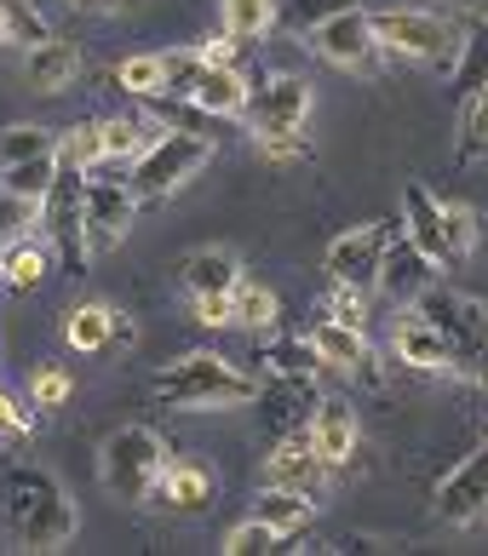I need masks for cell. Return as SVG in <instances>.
Segmentation results:
<instances>
[{"label": "cell", "mask_w": 488, "mask_h": 556, "mask_svg": "<svg viewBox=\"0 0 488 556\" xmlns=\"http://www.w3.org/2000/svg\"><path fill=\"white\" fill-rule=\"evenodd\" d=\"M0 522L24 551H64L75 540V500L47 465L0 470Z\"/></svg>", "instance_id": "1"}, {"label": "cell", "mask_w": 488, "mask_h": 556, "mask_svg": "<svg viewBox=\"0 0 488 556\" xmlns=\"http://www.w3.org/2000/svg\"><path fill=\"white\" fill-rule=\"evenodd\" d=\"M150 390L173 414H225V407L259 402V379H248L236 362L213 356V350H185L178 362L161 367Z\"/></svg>", "instance_id": "2"}, {"label": "cell", "mask_w": 488, "mask_h": 556, "mask_svg": "<svg viewBox=\"0 0 488 556\" xmlns=\"http://www.w3.org/2000/svg\"><path fill=\"white\" fill-rule=\"evenodd\" d=\"M414 311L442 333V344H449V356H454V374L488 384V304L472 299V293H454V287H437L431 281L420 293Z\"/></svg>", "instance_id": "3"}, {"label": "cell", "mask_w": 488, "mask_h": 556, "mask_svg": "<svg viewBox=\"0 0 488 556\" xmlns=\"http://www.w3.org/2000/svg\"><path fill=\"white\" fill-rule=\"evenodd\" d=\"M161 470H167V447H161L150 425H121L98 447V477L121 505H150Z\"/></svg>", "instance_id": "4"}, {"label": "cell", "mask_w": 488, "mask_h": 556, "mask_svg": "<svg viewBox=\"0 0 488 556\" xmlns=\"http://www.w3.org/2000/svg\"><path fill=\"white\" fill-rule=\"evenodd\" d=\"M368 17H374L379 52L414 58V64H454L460 35L449 29V17L420 12V7H391V12H368Z\"/></svg>", "instance_id": "5"}, {"label": "cell", "mask_w": 488, "mask_h": 556, "mask_svg": "<svg viewBox=\"0 0 488 556\" xmlns=\"http://www.w3.org/2000/svg\"><path fill=\"white\" fill-rule=\"evenodd\" d=\"M208 161H213V138H201V132H155V143L133 161V190L161 201V195H173L185 178H196Z\"/></svg>", "instance_id": "6"}, {"label": "cell", "mask_w": 488, "mask_h": 556, "mask_svg": "<svg viewBox=\"0 0 488 556\" xmlns=\"http://www.w3.org/2000/svg\"><path fill=\"white\" fill-rule=\"evenodd\" d=\"M80 207H87V173L80 167H58L52 190L40 195V236L52 241V253L70 264V270H87V224H80Z\"/></svg>", "instance_id": "7"}, {"label": "cell", "mask_w": 488, "mask_h": 556, "mask_svg": "<svg viewBox=\"0 0 488 556\" xmlns=\"http://www.w3.org/2000/svg\"><path fill=\"white\" fill-rule=\"evenodd\" d=\"M391 224H351L345 236L328 241V253H322V270L334 276V287H356V293H368V287H379V264L385 253H391Z\"/></svg>", "instance_id": "8"}, {"label": "cell", "mask_w": 488, "mask_h": 556, "mask_svg": "<svg viewBox=\"0 0 488 556\" xmlns=\"http://www.w3.org/2000/svg\"><path fill=\"white\" fill-rule=\"evenodd\" d=\"M311 121V80L304 75H264L248 98V132L253 138H293Z\"/></svg>", "instance_id": "9"}, {"label": "cell", "mask_w": 488, "mask_h": 556, "mask_svg": "<svg viewBox=\"0 0 488 556\" xmlns=\"http://www.w3.org/2000/svg\"><path fill=\"white\" fill-rule=\"evenodd\" d=\"M138 218V190L133 178H87V207H80V224H87V253H115L127 241Z\"/></svg>", "instance_id": "10"}, {"label": "cell", "mask_w": 488, "mask_h": 556, "mask_svg": "<svg viewBox=\"0 0 488 556\" xmlns=\"http://www.w3.org/2000/svg\"><path fill=\"white\" fill-rule=\"evenodd\" d=\"M431 510H437L442 528H477V522L488 517V442L472 447V453H465V459L449 470V477L437 482Z\"/></svg>", "instance_id": "11"}, {"label": "cell", "mask_w": 488, "mask_h": 556, "mask_svg": "<svg viewBox=\"0 0 488 556\" xmlns=\"http://www.w3.org/2000/svg\"><path fill=\"white\" fill-rule=\"evenodd\" d=\"M311 52L322 58V64H334V70H368L374 52H379L374 17L362 7H345L334 17H322V24L311 29Z\"/></svg>", "instance_id": "12"}, {"label": "cell", "mask_w": 488, "mask_h": 556, "mask_svg": "<svg viewBox=\"0 0 488 556\" xmlns=\"http://www.w3.org/2000/svg\"><path fill=\"white\" fill-rule=\"evenodd\" d=\"M402 236L431 264H449V201H437L425 184H402Z\"/></svg>", "instance_id": "13"}, {"label": "cell", "mask_w": 488, "mask_h": 556, "mask_svg": "<svg viewBox=\"0 0 488 556\" xmlns=\"http://www.w3.org/2000/svg\"><path fill=\"white\" fill-rule=\"evenodd\" d=\"M328 459H322V453L311 447V437H304V430H293L288 442H281L271 459H264V488H293V493H316L328 488Z\"/></svg>", "instance_id": "14"}, {"label": "cell", "mask_w": 488, "mask_h": 556, "mask_svg": "<svg viewBox=\"0 0 488 556\" xmlns=\"http://www.w3.org/2000/svg\"><path fill=\"white\" fill-rule=\"evenodd\" d=\"M425 287H431V258H425L409 236L391 241V253H385V264H379V293L391 299L397 311H414Z\"/></svg>", "instance_id": "15"}, {"label": "cell", "mask_w": 488, "mask_h": 556, "mask_svg": "<svg viewBox=\"0 0 488 556\" xmlns=\"http://www.w3.org/2000/svg\"><path fill=\"white\" fill-rule=\"evenodd\" d=\"M391 356L402 367H414V374H454V356H449V344H442V333L431 321H425L420 311H409L397 321V333H391Z\"/></svg>", "instance_id": "16"}, {"label": "cell", "mask_w": 488, "mask_h": 556, "mask_svg": "<svg viewBox=\"0 0 488 556\" xmlns=\"http://www.w3.org/2000/svg\"><path fill=\"white\" fill-rule=\"evenodd\" d=\"M304 437H311V447H316L328 465H345V459L356 453V442H362V425H356V414H351V402H328V396H322L316 414H311V425H304Z\"/></svg>", "instance_id": "17"}, {"label": "cell", "mask_w": 488, "mask_h": 556, "mask_svg": "<svg viewBox=\"0 0 488 556\" xmlns=\"http://www.w3.org/2000/svg\"><path fill=\"white\" fill-rule=\"evenodd\" d=\"M75 75H80V52L70 47V40H58V35H47V40H35V47L24 52V87L29 92H64V87H75Z\"/></svg>", "instance_id": "18"}, {"label": "cell", "mask_w": 488, "mask_h": 556, "mask_svg": "<svg viewBox=\"0 0 488 556\" xmlns=\"http://www.w3.org/2000/svg\"><path fill=\"white\" fill-rule=\"evenodd\" d=\"M196 104L208 110V115H218V121H230V115H248V98H253V80L241 75L236 64H201V75H196Z\"/></svg>", "instance_id": "19"}, {"label": "cell", "mask_w": 488, "mask_h": 556, "mask_svg": "<svg viewBox=\"0 0 488 556\" xmlns=\"http://www.w3.org/2000/svg\"><path fill=\"white\" fill-rule=\"evenodd\" d=\"M178 276H185L190 299L236 293V281H241V258L230 253V247H196V253H185V264H178Z\"/></svg>", "instance_id": "20"}, {"label": "cell", "mask_w": 488, "mask_h": 556, "mask_svg": "<svg viewBox=\"0 0 488 556\" xmlns=\"http://www.w3.org/2000/svg\"><path fill=\"white\" fill-rule=\"evenodd\" d=\"M311 350L322 356V367H345V374H368V339H362V327H351V321H339V316H328V321H316L311 327Z\"/></svg>", "instance_id": "21"}, {"label": "cell", "mask_w": 488, "mask_h": 556, "mask_svg": "<svg viewBox=\"0 0 488 556\" xmlns=\"http://www.w3.org/2000/svg\"><path fill=\"white\" fill-rule=\"evenodd\" d=\"M64 339H70V350H104L110 339H133V321L121 311H110V304L87 299V304H75V311H70Z\"/></svg>", "instance_id": "22"}, {"label": "cell", "mask_w": 488, "mask_h": 556, "mask_svg": "<svg viewBox=\"0 0 488 556\" xmlns=\"http://www.w3.org/2000/svg\"><path fill=\"white\" fill-rule=\"evenodd\" d=\"M155 500L185 510V517H196V510L213 505V477L196 459H167V470H161V482H155Z\"/></svg>", "instance_id": "23"}, {"label": "cell", "mask_w": 488, "mask_h": 556, "mask_svg": "<svg viewBox=\"0 0 488 556\" xmlns=\"http://www.w3.org/2000/svg\"><path fill=\"white\" fill-rule=\"evenodd\" d=\"M253 517H259V522H271L281 540H293V533L311 528L316 500H311V493H293V488H264L259 500H253Z\"/></svg>", "instance_id": "24"}, {"label": "cell", "mask_w": 488, "mask_h": 556, "mask_svg": "<svg viewBox=\"0 0 488 556\" xmlns=\"http://www.w3.org/2000/svg\"><path fill=\"white\" fill-rule=\"evenodd\" d=\"M47 247H52V241H29V236L7 241V247H0V281L17 287V293L40 287V281H47V270H52V253H47Z\"/></svg>", "instance_id": "25"}, {"label": "cell", "mask_w": 488, "mask_h": 556, "mask_svg": "<svg viewBox=\"0 0 488 556\" xmlns=\"http://www.w3.org/2000/svg\"><path fill=\"white\" fill-rule=\"evenodd\" d=\"M454 92H460V98L488 92V17H477V24L460 35V52H454Z\"/></svg>", "instance_id": "26"}, {"label": "cell", "mask_w": 488, "mask_h": 556, "mask_svg": "<svg viewBox=\"0 0 488 556\" xmlns=\"http://www.w3.org/2000/svg\"><path fill=\"white\" fill-rule=\"evenodd\" d=\"M104 127V161H138L155 143V121L150 115H110Z\"/></svg>", "instance_id": "27"}, {"label": "cell", "mask_w": 488, "mask_h": 556, "mask_svg": "<svg viewBox=\"0 0 488 556\" xmlns=\"http://www.w3.org/2000/svg\"><path fill=\"white\" fill-rule=\"evenodd\" d=\"M236 327L241 333H276L281 327V304L271 287H253V281H236Z\"/></svg>", "instance_id": "28"}, {"label": "cell", "mask_w": 488, "mask_h": 556, "mask_svg": "<svg viewBox=\"0 0 488 556\" xmlns=\"http://www.w3.org/2000/svg\"><path fill=\"white\" fill-rule=\"evenodd\" d=\"M145 115L167 132H201V138H213V121H218V115L201 110L196 98H145Z\"/></svg>", "instance_id": "29"}, {"label": "cell", "mask_w": 488, "mask_h": 556, "mask_svg": "<svg viewBox=\"0 0 488 556\" xmlns=\"http://www.w3.org/2000/svg\"><path fill=\"white\" fill-rule=\"evenodd\" d=\"M35 155H58V132L35 127V121H17V127H0V167H17V161Z\"/></svg>", "instance_id": "30"}, {"label": "cell", "mask_w": 488, "mask_h": 556, "mask_svg": "<svg viewBox=\"0 0 488 556\" xmlns=\"http://www.w3.org/2000/svg\"><path fill=\"white\" fill-rule=\"evenodd\" d=\"M115 87H127L133 98H161L167 92V64H161V52H133L115 64Z\"/></svg>", "instance_id": "31"}, {"label": "cell", "mask_w": 488, "mask_h": 556, "mask_svg": "<svg viewBox=\"0 0 488 556\" xmlns=\"http://www.w3.org/2000/svg\"><path fill=\"white\" fill-rule=\"evenodd\" d=\"M64 161L58 155H35V161H17V167H0V190H12V195H24V201H40L52 190V178Z\"/></svg>", "instance_id": "32"}, {"label": "cell", "mask_w": 488, "mask_h": 556, "mask_svg": "<svg viewBox=\"0 0 488 556\" xmlns=\"http://www.w3.org/2000/svg\"><path fill=\"white\" fill-rule=\"evenodd\" d=\"M47 17H40L29 0H0V47H35V40H47Z\"/></svg>", "instance_id": "33"}, {"label": "cell", "mask_w": 488, "mask_h": 556, "mask_svg": "<svg viewBox=\"0 0 488 556\" xmlns=\"http://www.w3.org/2000/svg\"><path fill=\"white\" fill-rule=\"evenodd\" d=\"M58 161H64V167L92 173L98 161H104V127H98V121H80V127L58 132Z\"/></svg>", "instance_id": "34"}, {"label": "cell", "mask_w": 488, "mask_h": 556, "mask_svg": "<svg viewBox=\"0 0 488 556\" xmlns=\"http://www.w3.org/2000/svg\"><path fill=\"white\" fill-rule=\"evenodd\" d=\"M218 7H225V29L236 40H259L276 24V0H218Z\"/></svg>", "instance_id": "35"}, {"label": "cell", "mask_w": 488, "mask_h": 556, "mask_svg": "<svg viewBox=\"0 0 488 556\" xmlns=\"http://www.w3.org/2000/svg\"><path fill=\"white\" fill-rule=\"evenodd\" d=\"M264 367H271V379H316L322 356L311 350V339H293V344H276L264 356Z\"/></svg>", "instance_id": "36"}, {"label": "cell", "mask_w": 488, "mask_h": 556, "mask_svg": "<svg viewBox=\"0 0 488 556\" xmlns=\"http://www.w3.org/2000/svg\"><path fill=\"white\" fill-rule=\"evenodd\" d=\"M460 161H488V92L465 98V115H460Z\"/></svg>", "instance_id": "37"}, {"label": "cell", "mask_w": 488, "mask_h": 556, "mask_svg": "<svg viewBox=\"0 0 488 556\" xmlns=\"http://www.w3.org/2000/svg\"><path fill=\"white\" fill-rule=\"evenodd\" d=\"M161 64H167V92H161V98H190L208 58H201L196 47H178V52H161Z\"/></svg>", "instance_id": "38"}, {"label": "cell", "mask_w": 488, "mask_h": 556, "mask_svg": "<svg viewBox=\"0 0 488 556\" xmlns=\"http://www.w3.org/2000/svg\"><path fill=\"white\" fill-rule=\"evenodd\" d=\"M276 545H281V533H276L271 522L248 517L241 528H230V533H225V545H218V551H225V556H253V551H276Z\"/></svg>", "instance_id": "39"}, {"label": "cell", "mask_w": 488, "mask_h": 556, "mask_svg": "<svg viewBox=\"0 0 488 556\" xmlns=\"http://www.w3.org/2000/svg\"><path fill=\"white\" fill-rule=\"evenodd\" d=\"M477 253V213L465 201H449V264H465Z\"/></svg>", "instance_id": "40"}, {"label": "cell", "mask_w": 488, "mask_h": 556, "mask_svg": "<svg viewBox=\"0 0 488 556\" xmlns=\"http://www.w3.org/2000/svg\"><path fill=\"white\" fill-rule=\"evenodd\" d=\"M29 224H40V201H24V195L0 190V247L17 241V236L29 230Z\"/></svg>", "instance_id": "41"}, {"label": "cell", "mask_w": 488, "mask_h": 556, "mask_svg": "<svg viewBox=\"0 0 488 556\" xmlns=\"http://www.w3.org/2000/svg\"><path fill=\"white\" fill-rule=\"evenodd\" d=\"M70 390H75V379L64 374V367H35L29 402H35V407H64V402H70Z\"/></svg>", "instance_id": "42"}, {"label": "cell", "mask_w": 488, "mask_h": 556, "mask_svg": "<svg viewBox=\"0 0 488 556\" xmlns=\"http://www.w3.org/2000/svg\"><path fill=\"white\" fill-rule=\"evenodd\" d=\"M259 161H271V167H288V161H311V143H304V132L293 138H253Z\"/></svg>", "instance_id": "43"}, {"label": "cell", "mask_w": 488, "mask_h": 556, "mask_svg": "<svg viewBox=\"0 0 488 556\" xmlns=\"http://www.w3.org/2000/svg\"><path fill=\"white\" fill-rule=\"evenodd\" d=\"M345 7H356V0H293V12H288V29H299V35H311L322 17H334V12H345Z\"/></svg>", "instance_id": "44"}, {"label": "cell", "mask_w": 488, "mask_h": 556, "mask_svg": "<svg viewBox=\"0 0 488 556\" xmlns=\"http://www.w3.org/2000/svg\"><path fill=\"white\" fill-rule=\"evenodd\" d=\"M196 321H201V327H236V293L196 299Z\"/></svg>", "instance_id": "45"}, {"label": "cell", "mask_w": 488, "mask_h": 556, "mask_svg": "<svg viewBox=\"0 0 488 556\" xmlns=\"http://www.w3.org/2000/svg\"><path fill=\"white\" fill-rule=\"evenodd\" d=\"M35 430V419L24 414V407H17L12 396H0V442H12V437H29Z\"/></svg>", "instance_id": "46"}, {"label": "cell", "mask_w": 488, "mask_h": 556, "mask_svg": "<svg viewBox=\"0 0 488 556\" xmlns=\"http://www.w3.org/2000/svg\"><path fill=\"white\" fill-rule=\"evenodd\" d=\"M334 316H339V321H351V327L368 321V304H362L356 287H334Z\"/></svg>", "instance_id": "47"}, {"label": "cell", "mask_w": 488, "mask_h": 556, "mask_svg": "<svg viewBox=\"0 0 488 556\" xmlns=\"http://www.w3.org/2000/svg\"><path fill=\"white\" fill-rule=\"evenodd\" d=\"M236 47H241V40L230 35V29H218V35H208V40H201V58H208V64H236Z\"/></svg>", "instance_id": "48"}, {"label": "cell", "mask_w": 488, "mask_h": 556, "mask_svg": "<svg viewBox=\"0 0 488 556\" xmlns=\"http://www.w3.org/2000/svg\"><path fill=\"white\" fill-rule=\"evenodd\" d=\"M70 7H80V12H133L138 0H70Z\"/></svg>", "instance_id": "49"}, {"label": "cell", "mask_w": 488, "mask_h": 556, "mask_svg": "<svg viewBox=\"0 0 488 556\" xmlns=\"http://www.w3.org/2000/svg\"><path fill=\"white\" fill-rule=\"evenodd\" d=\"M449 7H460V12H472V17H488V0H449Z\"/></svg>", "instance_id": "50"}]
</instances>
